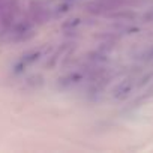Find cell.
Segmentation results:
<instances>
[{"label": "cell", "instance_id": "6da1fadb", "mask_svg": "<svg viewBox=\"0 0 153 153\" xmlns=\"http://www.w3.org/2000/svg\"><path fill=\"white\" fill-rule=\"evenodd\" d=\"M39 57H41V51H39V50L32 51V53H29V54L23 56V57L17 62V65H15V68H14V72H15V74L23 72L27 66H30V65H33L35 62H38V60H39Z\"/></svg>", "mask_w": 153, "mask_h": 153}, {"label": "cell", "instance_id": "7a4b0ae2", "mask_svg": "<svg viewBox=\"0 0 153 153\" xmlns=\"http://www.w3.org/2000/svg\"><path fill=\"white\" fill-rule=\"evenodd\" d=\"M132 89H134V83H132L131 80H125V81H122V83L114 89L113 96H114V99H117V101H123V99H126V98L132 93Z\"/></svg>", "mask_w": 153, "mask_h": 153}]
</instances>
